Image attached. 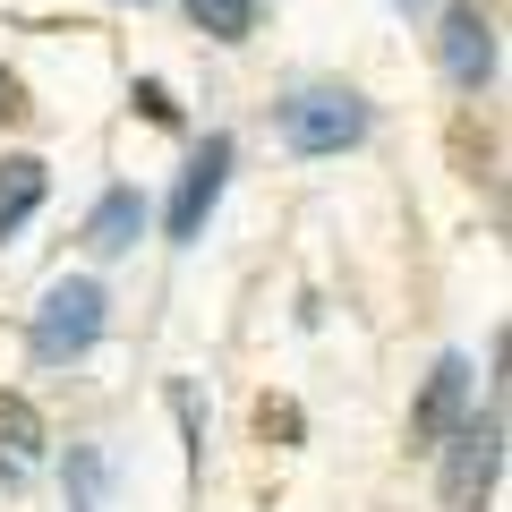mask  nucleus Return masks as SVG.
<instances>
[{"label": "nucleus", "instance_id": "nucleus-1", "mask_svg": "<svg viewBox=\"0 0 512 512\" xmlns=\"http://www.w3.org/2000/svg\"><path fill=\"white\" fill-rule=\"evenodd\" d=\"M367 137V103L350 86H299L291 103H282V146L308 154V163H325V154H350Z\"/></svg>", "mask_w": 512, "mask_h": 512}, {"label": "nucleus", "instance_id": "nucleus-2", "mask_svg": "<svg viewBox=\"0 0 512 512\" xmlns=\"http://www.w3.org/2000/svg\"><path fill=\"white\" fill-rule=\"evenodd\" d=\"M436 453H444V512H487L495 470H504V410H487V419H461L453 436L436 444Z\"/></svg>", "mask_w": 512, "mask_h": 512}, {"label": "nucleus", "instance_id": "nucleus-3", "mask_svg": "<svg viewBox=\"0 0 512 512\" xmlns=\"http://www.w3.org/2000/svg\"><path fill=\"white\" fill-rule=\"evenodd\" d=\"M103 282H86V274H69V282H52L43 291V308H35V359L43 367H60V359H86L94 350V333H103Z\"/></svg>", "mask_w": 512, "mask_h": 512}, {"label": "nucleus", "instance_id": "nucleus-4", "mask_svg": "<svg viewBox=\"0 0 512 512\" xmlns=\"http://www.w3.org/2000/svg\"><path fill=\"white\" fill-rule=\"evenodd\" d=\"M436 60H444V77H453L461 94H478L495 77V18L478 9V0H453L444 9V26H436Z\"/></svg>", "mask_w": 512, "mask_h": 512}, {"label": "nucleus", "instance_id": "nucleus-5", "mask_svg": "<svg viewBox=\"0 0 512 512\" xmlns=\"http://www.w3.org/2000/svg\"><path fill=\"white\" fill-rule=\"evenodd\" d=\"M222 180H231V137H222V128H214V137H205V146H197V163L180 171V188H171V214H163V231L180 239V248H188V239L205 231V214H214Z\"/></svg>", "mask_w": 512, "mask_h": 512}, {"label": "nucleus", "instance_id": "nucleus-6", "mask_svg": "<svg viewBox=\"0 0 512 512\" xmlns=\"http://www.w3.org/2000/svg\"><path fill=\"white\" fill-rule=\"evenodd\" d=\"M461 410H470V359H436V376H427L419 402H410V444L436 453V444L461 427Z\"/></svg>", "mask_w": 512, "mask_h": 512}, {"label": "nucleus", "instance_id": "nucleus-7", "mask_svg": "<svg viewBox=\"0 0 512 512\" xmlns=\"http://www.w3.org/2000/svg\"><path fill=\"white\" fill-rule=\"evenodd\" d=\"M43 188H52V171H43L35 154H9V163H0V239H18L26 222H35Z\"/></svg>", "mask_w": 512, "mask_h": 512}, {"label": "nucleus", "instance_id": "nucleus-8", "mask_svg": "<svg viewBox=\"0 0 512 512\" xmlns=\"http://www.w3.org/2000/svg\"><path fill=\"white\" fill-rule=\"evenodd\" d=\"M137 231H146V197H137V188H103V205H94V222H86V248L120 256V248H137Z\"/></svg>", "mask_w": 512, "mask_h": 512}, {"label": "nucleus", "instance_id": "nucleus-9", "mask_svg": "<svg viewBox=\"0 0 512 512\" xmlns=\"http://www.w3.org/2000/svg\"><path fill=\"white\" fill-rule=\"evenodd\" d=\"M43 444H52V427H43V410L26 402V393H0V453H9V461H35Z\"/></svg>", "mask_w": 512, "mask_h": 512}, {"label": "nucleus", "instance_id": "nucleus-10", "mask_svg": "<svg viewBox=\"0 0 512 512\" xmlns=\"http://www.w3.org/2000/svg\"><path fill=\"white\" fill-rule=\"evenodd\" d=\"M188 18H197L214 43H248L256 35V0H188Z\"/></svg>", "mask_w": 512, "mask_h": 512}, {"label": "nucleus", "instance_id": "nucleus-11", "mask_svg": "<svg viewBox=\"0 0 512 512\" xmlns=\"http://www.w3.org/2000/svg\"><path fill=\"white\" fill-rule=\"evenodd\" d=\"M103 487H111V461L94 453V444H69V495H77V512H103Z\"/></svg>", "mask_w": 512, "mask_h": 512}, {"label": "nucleus", "instance_id": "nucleus-12", "mask_svg": "<svg viewBox=\"0 0 512 512\" xmlns=\"http://www.w3.org/2000/svg\"><path fill=\"white\" fill-rule=\"evenodd\" d=\"M137 111H146L154 128H180V103H171V94L154 86V77H146V86H137Z\"/></svg>", "mask_w": 512, "mask_h": 512}, {"label": "nucleus", "instance_id": "nucleus-13", "mask_svg": "<svg viewBox=\"0 0 512 512\" xmlns=\"http://www.w3.org/2000/svg\"><path fill=\"white\" fill-rule=\"evenodd\" d=\"M0 111H18V86H9V69H0Z\"/></svg>", "mask_w": 512, "mask_h": 512}]
</instances>
